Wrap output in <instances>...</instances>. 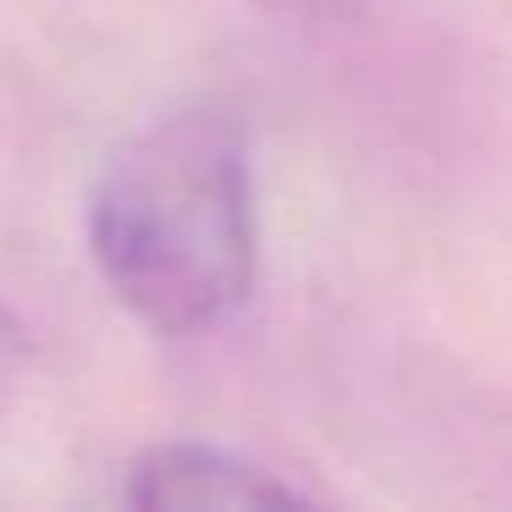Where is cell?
Here are the masks:
<instances>
[{"mask_svg": "<svg viewBox=\"0 0 512 512\" xmlns=\"http://www.w3.org/2000/svg\"><path fill=\"white\" fill-rule=\"evenodd\" d=\"M89 254L116 303L149 331L221 325L259 265L243 127L193 105L122 138L89 188Z\"/></svg>", "mask_w": 512, "mask_h": 512, "instance_id": "1", "label": "cell"}, {"mask_svg": "<svg viewBox=\"0 0 512 512\" xmlns=\"http://www.w3.org/2000/svg\"><path fill=\"white\" fill-rule=\"evenodd\" d=\"M127 507H276V501H303L281 474L248 463L221 446H155L127 468Z\"/></svg>", "mask_w": 512, "mask_h": 512, "instance_id": "2", "label": "cell"}, {"mask_svg": "<svg viewBox=\"0 0 512 512\" xmlns=\"http://www.w3.org/2000/svg\"><path fill=\"white\" fill-rule=\"evenodd\" d=\"M23 364H28V331H23V320L0 303V402H6V391L17 386Z\"/></svg>", "mask_w": 512, "mask_h": 512, "instance_id": "3", "label": "cell"}]
</instances>
